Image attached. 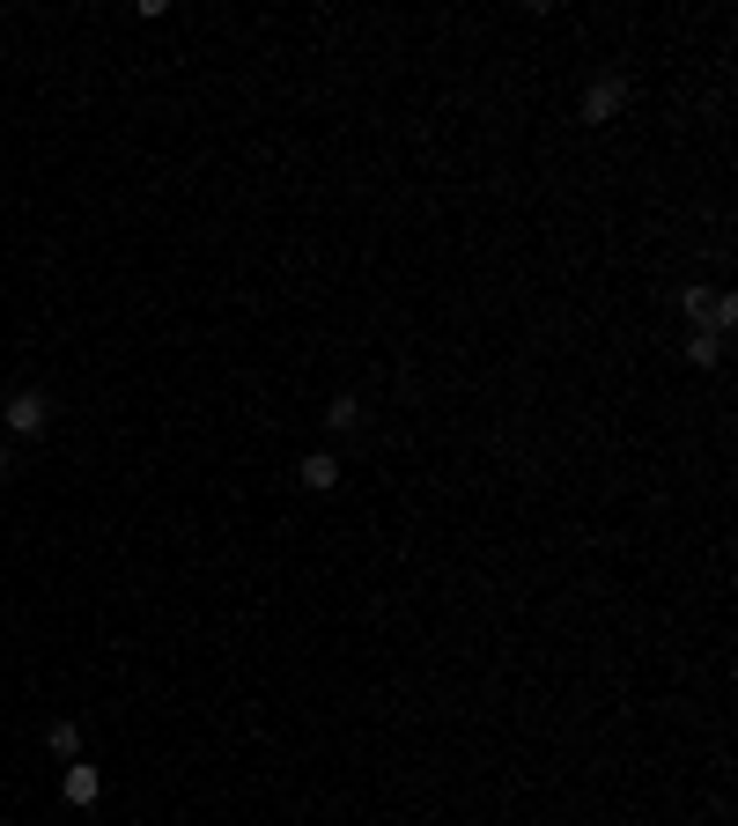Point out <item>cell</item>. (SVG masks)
Segmentation results:
<instances>
[{
    "label": "cell",
    "mask_w": 738,
    "mask_h": 826,
    "mask_svg": "<svg viewBox=\"0 0 738 826\" xmlns=\"http://www.w3.org/2000/svg\"><path fill=\"white\" fill-rule=\"evenodd\" d=\"M45 753L74 760V753H82V724H67V716H52V724H45Z\"/></svg>",
    "instance_id": "8992f818"
},
{
    "label": "cell",
    "mask_w": 738,
    "mask_h": 826,
    "mask_svg": "<svg viewBox=\"0 0 738 826\" xmlns=\"http://www.w3.org/2000/svg\"><path fill=\"white\" fill-rule=\"evenodd\" d=\"M59 790H67V804H97V797H104V775H97V768H82V760H74Z\"/></svg>",
    "instance_id": "5b68a950"
},
{
    "label": "cell",
    "mask_w": 738,
    "mask_h": 826,
    "mask_svg": "<svg viewBox=\"0 0 738 826\" xmlns=\"http://www.w3.org/2000/svg\"><path fill=\"white\" fill-rule=\"evenodd\" d=\"M0 421H8L15 436H45V421H52V399H45V391H15V399L0 406Z\"/></svg>",
    "instance_id": "7a4b0ae2"
},
{
    "label": "cell",
    "mask_w": 738,
    "mask_h": 826,
    "mask_svg": "<svg viewBox=\"0 0 738 826\" xmlns=\"http://www.w3.org/2000/svg\"><path fill=\"white\" fill-rule=\"evenodd\" d=\"M680 303H687V333H716V340H724V333L738 325V295L731 289H687Z\"/></svg>",
    "instance_id": "6da1fadb"
},
{
    "label": "cell",
    "mask_w": 738,
    "mask_h": 826,
    "mask_svg": "<svg viewBox=\"0 0 738 826\" xmlns=\"http://www.w3.org/2000/svg\"><path fill=\"white\" fill-rule=\"evenodd\" d=\"M355 421H362V406H355V399H347V391H340V399L325 406V428H355Z\"/></svg>",
    "instance_id": "ba28073f"
},
{
    "label": "cell",
    "mask_w": 738,
    "mask_h": 826,
    "mask_svg": "<svg viewBox=\"0 0 738 826\" xmlns=\"http://www.w3.org/2000/svg\"><path fill=\"white\" fill-rule=\"evenodd\" d=\"M295 480L311 487V494H333V487H340V458H333V450H311V458L295 465Z\"/></svg>",
    "instance_id": "277c9868"
},
{
    "label": "cell",
    "mask_w": 738,
    "mask_h": 826,
    "mask_svg": "<svg viewBox=\"0 0 738 826\" xmlns=\"http://www.w3.org/2000/svg\"><path fill=\"white\" fill-rule=\"evenodd\" d=\"M0 480H8V443H0Z\"/></svg>",
    "instance_id": "9c48e42d"
},
{
    "label": "cell",
    "mask_w": 738,
    "mask_h": 826,
    "mask_svg": "<svg viewBox=\"0 0 738 826\" xmlns=\"http://www.w3.org/2000/svg\"><path fill=\"white\" fill-rule=\"evenodd\" d=\"M687 362L694 369H716V362H724V340H716V333H687Z\"/></svg>",
    "instance_id": "52a82bcc"
},
{
    "label": "cell",
    "mask_w": 738,
    "mask_h": 826,
    "mask_svg": "<svg viewBox=\"0 0 738 826\" xmlns=\"http://www.w3.org/2000/svg\"><path fill=\"white\" fill-rule=\"evenodd\" d=\"M620 111H628V81H620V74H606V81H590V89H584V119L590 126L620 119Z\"/></svg>",
    "instance_id": "3957f363"
}]
</instances>
